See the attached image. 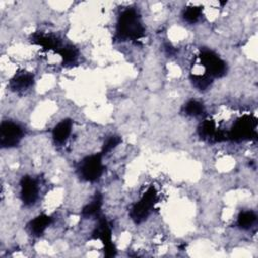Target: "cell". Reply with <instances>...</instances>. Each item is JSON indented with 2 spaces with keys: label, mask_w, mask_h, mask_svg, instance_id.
<instances>
[{
  "label": "cell",
  "mask_w": 258,
  "mask_h": 258,
  "mask_svg": "<svg viewBox=\"0 0 258 258\" xmlns=\"http://www.w3.org/2000/svg\"><path fill=\"white\" fill-rule=\"evenodd\" d=\"M144 28L139 20L136 10L128 8L124 10L118 20L117 34L120 39L137 40L143 36Z\"/></svg>",
  "instance_id": "6da1fadb"
},
{
  "label": "cell",
  "mask_w": 258,
  "mask_h": 258,
  "mask_svg": "<svg viewBox=\"0 0 258 258\" xmlns=\"http://www.w3.org/2000/svg\"><path fill=\"white\" fill-rule=\"evenodd\" d=\"M104 170L101 154H93L85 157L78 168L80 176L87 181H95L100 178Z\"/></svg>",
  "instance_id": "7a4b0ae2"
},
{
  "label": "cell",
  "mask_w": 258,
  "mask_h": 258,
  "mask_svg": "<svg viewBox=\"0 0 258 258\" xmlns=\"http://www.w3.org/2000/svg\"><path fill=\"white\" fill-rule=\"evenodd\" d=\"M156 201V192L153 187H150L144 196L141 198V200L134 205V207L131 210L130 216L131 218L136 222L140 223L143 220L147 218L149 215L151 209L153 208Z\"/></svg>",
  "instance_id": "3957f363"
},
{
  "label": "cell",
  "mask_w": 258,
  "mask_h": 258,
  "mask_svg": "<svg viewBox=\"0 0 258 258\" xmlns=\"http://www.w3.org/2000/svg\"><path fill=\"white\" fill-rule=\"evenodd\" d=\"M23 136L22 128L11 121H3L0 126V144L8 148L18 144Z\"/></svg>",
  "instance_id": "277c9868"
},
{
  "label": "cell",
  "mask_w": 258,
  "mask_h": 258,
  "mask_svg": "<svg viewBox=\"0 0 258 258\" xmlns=\"http://www.w3.org/2000/svg\"><path fill=\"white\" fill-rule=\"evenodd\" d=\"M201 63L206 69V74L210 77H222L226 74L227 67L216 53L211 50H204L200 55Z\"/></svg>",
  "instance_id": "5b68a950"
},
{
  "label": "cell",
  "mask_w": 258,
  "mask_h": 258,
  "mask_svg": "<svg viewBox=\"0 0 258 258\" xmlns=\"http://www.w3.org/2000/svg\"><path fill=\"white\" fill-rule=\"evenodd\" d=\"M256 121L249 116H244L242 119L237 121L232 129L229 131L227 137L232 140H242L256 136L255 132Z\"/></svg>",
  "instance_id": "8992f818"
},
{
  "label": "cell",
  "mask_w": 258,
  "mask_h": 258,
  "mask_svg": "<svg viewBox=\"0 0 258 258\" xmlns=\"http://www.w3.org/2000/svg\"><path fill=\"white\" fill-rule=\"evenodd\" d=\"M94 239H100L104 245V252L107 257H113L116 255V249L111 239V229L105 218L99 219L97 229L93 234Z\"/></svg>",
  "instance_id": "52a82bcc"
},
{
  "label": "cell",
  "mask_w": 258,
  "mask_h": 258,
  "mask_svg": "<svg viewBox=\"0 0 258 258\" xmlns=\"http://www.w3.org/2000/svg\"><path fill=\"white\" fill-rule=\"evenodd\" d=\"M21 200L22 202L27 205H33L37 199L38 187L36 181L30 176H23L21 181Z\"/></svg>",
  "instance_id": "ba28073f"
},
{
  "label": "cell",
  "mask_w": 258,
  "mask_h": 258,
  "mask_svg": "<svg viewBox=\"0 0 258 258\" xmlns=\"http://www.w3.org/2000/svg\"><path fill=\"white\" fill-rule=\"evenodd\" d=\"M31 41L35 44L42 46L45 49H53L55 51H58L61 48L60 42L56 37L52 35H45L40 32L34 33L31 37Z\"/></svg>",
  "instance_id": "9c48e42d"
},
{
  "label": "cell",
  "mask_w": 258,
  "mask_h": 258,
  "mask_svg": "<svg viewBox=\"0 0 258 258\" xmlns=\"http://www.w3.org/2000/svg\"><path fill=\"white\" fill-rule=\"evenodd\" d=\"M33 84V75L29 73H19L15 75L10 81V88L13 91H22L29 88Z\"/></svg>",
  "instance_id": "30bf717a"
},
{
  "label": "cell",
  "mask_w": 258,
  "mask_h": 258,
  "mask_svg": "<svg viewBox=\"0 0 258 258\" xmlns=\"http://www.w3.org/2000/svg\"><path fill=\"white\" fill-rule=\"evenodd\" d=\"M73 122L70 119L60 121L52 130V136L55 142L63 143L71 134Z\"/></svg>",
  "instance_id": "8fae6325"
},
{
  "label": "cell",
  "mask_w": 258,
  "mask_h": 258,
  "mask_svg": "<svg viewBox=\"0 0 258 258\" xmlns=\"http://www.w3.org/2000/svg\"><path fill=\"white\" fill-rule=\"evenodd\" d=\"M51 223V218L47 215L41 214L34 218L30 223H29V229L30 232L34 236H40L44 230L48 227V225Z\"/></svg>",
  "instance_id": "7c38bea8"
},
{
  "label": "cell",
  "mask_w": 258,
  "mask_h": 258,
  "mask_svg": "<svg viewBox=\"0 0 258 258\" xmlns=\"http://www.w3.org/2000/svg\"><path fill=\"white\" fill-rule=\"evenodd\" d=\"M101 206H102V197L99 195V192H97L93 201L83 208L82 215L84 217L97 216L101 210Z\"/></svg>",
  "instance_id": "4fadbf2b"
},
{
  "label": "cell",
  "mask_w": 258,
  "mask_h": 258,
  "mask_svg": "<svg viewBox=\"0 0 258 258\" xmlns=\"http://www.w3.org/2000/svg\"><path fill=\"white\" fill-rule=\"evenodd\" d=\"M57 52L60 54L63 64H67V66L73 64L78 58V50L72 45L62 46Z\"/></svg>",
  "instance_id": "5bb4252c"
},
{
  "label": "cell",
  "mask_w": 258,
  "mask_h": 258,
  "mask_svg": "<svg viewBox=\"0 0 258 258\" xmlns=\"http://www.w3.org/2000/svg\"><path fill=\"white\" fill-rule=\"evenodd\" d=\"M200 135L203 138L213 139L215 141V136L217 134V129L215 126V123L211 120H206L203 122V124L200 127Z\"/></svg>",
  "instance_id": "9a60e30c"
},
{
  "label": "cell",
  "mask_w": 258,
  "mask_h": 258,
  "mask_svg": "<svg viewBox=\"0 0 258 258\" xmlns=\"http://www.w3.org/2000/svg\"><path fill=\"white\" fill-rule=\"evenodd\" d=\"M256 221V215L252 211H244L238 217V225L242 229H249Z\"/></svg>",
  "instance_id": "2e32d148"
},
{
  "label": "cell",
  "mask_w": 258,
  "mask_h": 258,
  "mask_svg": "<svg viewBox=\"0 0 258 258\" xmlns=\"http://www.w3.org/2000/svg\"><path fill=\"white\" fill-rule=\"evenodd\" d=\"M192 84L199 90H206L212 83V77L207 74L204 75H194L191 76Z\"/></svg>",
  "instance_id": "e0dca14e"
},
{
  "label": "cell",
  "mask_w": 258,
  "mask_h": 258,
  "mask_svg": "<svg viewBox=\"0 0 258 258\" xmlns=\"http://www.w3.org/2000/svg\"><path fill=\"white\" fill-rule=\"evenodd\" d=\"M184 112L189 116H199L204 112V106L198 101H189L184 106Z\"/></svg>",
  "instance_id": "ac0fdd59"
},
{
  "label": "cell",
  "mask_w": 258,
  "mask_h": 258,
  "mask_svg": "<svg viewBox=\"0 0 258 258\" xmlns=\"http://www.w3.org/2000/svg\"><path fill=\"white\" fill-rule=\"evenodd\" d=\"M202 13V9L201 7L198 6H189L186 7V9L183 12V18L190 23H194L196 21H198V19L200 18Z\"/></svg>",
  "instance_id": "d6986e66"
},
{
  "label": "cell",
  "mask_w": 258,
  "mask_h": 258,
  "mask_svg": "<svg viewBox=\"0 0 258 258\" xmlns=\"http://www.w3.org/2000/svg\"><path fill=\"white\" fill-rule=\"evenodd\" d=\"M122 141L121 137L119 136H116V135H113V136H110L104 143L103 145V153H107L109 151H111L112 149H114L120 142Z\"/></svg>",
  "instance_id": "ffe728a7"
},
{
  "label": "cell",
  "mask_w": 258,
  "mask_h": 258,
  "mask_svg": "<svg viewBox=\"0 0 258 258\" xmlns=\"http://www.w3.org/2000/svg\"><path fill=\"white\" fill-rule=\"evenodd\" d=\"M165 49H166V51H167L169 54H172V53L174 52V49H173V47H172L170 44H166V45H165Z\"/></svg>",
  "instance_id": "44dd1931"
}]
</instances>
